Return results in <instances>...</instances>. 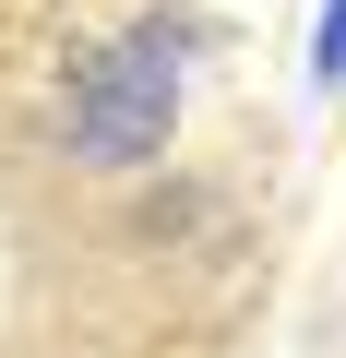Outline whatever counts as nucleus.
Segmentation results:
<instances>
[{"mask_svg": "<svg viewBox=\"0 0 346 358\" xmlns=\"http://www.w3.org/2000/svg\"><path fill=\"white\" fill-rule=\"evenodd\" d=\"M167 108H180V48H167V36H131V48H108V60H96L84 120H72V155L120 167V155L167 143Z\"/></svg>", "mask_w": 346, "mask_h": 358, "instance_id": "nucleus-1", "label": "nucleus"}, {"mask_svg": "<svg viewBox=\"0 0 346 358\" xmlns=\"http://www.w3.org/2000/svg\"><path fill=\"white\" fill-rule=\"evenodd\" d=\"M322 84H346V0L322 13Z\"/></svg>", "mask_w": 346, "mask_h": 358, "instance_id": "nucleus-2", "label": "nucleus"}]
</instances>
